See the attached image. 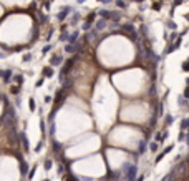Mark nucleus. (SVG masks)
Segmentation results:
<instances>
[{"label": "nucleus", "mask_w": 189, "mask_h": 181, "mask_svg": "<svg viewBox=\"0 0 189 181\" xmlns=\"http://www.w3.org/2000/svg\"><path fill=\"white\" fill-rule=\"evenodd\" d=\"M0 76H2L3 80H9L10 76H12V72H10V70H0Z\"/></svg>", "instance_id": "nucleus-1"}, {"label": "nucleus", "mask_w": 189, "mask_h": 181, "mask_svg": "<svg viewBox=\"0 0 189 181\" xmlns=\"http://www.w3.org/2000/svg\"><path fill=\"white\" fill-rule=\"evenodd\" d=\"M43 76H48V78L53 76V68L52 67H45L43 68Z\"/></svg>", "instance_id": "nucleus-2"}, {"label": "nucleus", "mask_w": 189, "mask_h": 181, "mask_svg": "<svg viewBox=\"0 0 189 181\" xmlns=\"http://www.w3.org/2000/svg\"><path fill=\"white\" fill-rule=\"evenodd\" d=\"M60 63H61V57H57V55H55V57L52 58V65H60Z\"/></svg>", "instance_id": "nucleus-3"}, {"label": "nucleus", "mask_w": 189, "mask_h": 181, "mask_svg": "<svg viewBox=\"0 0 189 181\" xmlns=\"http://www.w3.org/2000/svg\"><path fill=\"white\" fill-rule=\"evenodd\" d=\"M28 105H30V110H32V111H35V101H33V98H30Z\"/></svg>", "instance_id": "nucleus-4"}, {"label": "nucleus", "mask_w": 189, "mask_h": 181, "mask_svg": "<svg viewBox=\"0 0 189 181\" xmlns=\"http://www.w3.org/2000/svg\"><path fill=\"white\" fill-rule=\"evenodd\" d=\"M50 168H52V160L45 161V170H50Z\"/></svg>", "instance_id": "nucleus-5"}, {"label": "nucleus", "mask_w": 189, "mask_h": 181, "mask_svg": "<svg viewBox=\"0 0 189 181\" xmlns=\"http://www.w3.org/2000/svg\"><path fill=\"white\" fill-rule=\"evenodd\" d=\"M20 91V86H12V93H19Z\"/></svg>", "instance_id": "nucleus-6"}, {"label": "nucleus", "mask_w": 189, "mask_h": 181, "mask_svg": "<svg viewBox=\"0 0 189 181\" xmlns=\"http://www.w3.org/2000/svg\"><path fill=\"white\" fill-rule=\"evenodd\" d=\"M189 126V118L188 120H184V121H182V128H188Z\"/></svg>", "instance_id": "nucleus-7"}, {"label": "nucleus", "mask_w": 189, "mask_h": 181, "mask_svg": "<svg viewBox=\"0 0 189 181\" xmlns=\"http://www.w3.org/2000/svg\"><path fill=\"white\" fill-rule=\"evenodd\" d=\"M96 27H98V29H103V27H104V22H103V20H101V22H98V23H96Z\"/></svg>", "instance_id": "nucleus-8"}, {"label": "nucleus", "mask_w": 189, "mask_h": 181, "mask_svg": "<svg viewBox=\"0 0 189 181\" xmlns=\"http://www.w3.org/2000/svg\"><path fill=\"white\" fill-rule=\"evenodd\" d=\"M30 60H32V55H25L23 57V62H30Z\"/></svg>", "instance_id": "nucleus-9"}, {"label": "nucleus", "mask_w": 189, "mask_h": 181, "mask_svg": "<svg viewBox=\"0 0 189 181\" xmlns=\"http://www.w3.org/2000/svg\"><path fill=\"white\" fill-rule=\"evenodd\" d=\"M50 48H52L50 45H47V47H43V53H47V52H50Z\"/></svg>", "instance_id": "nucleus-10"}, {"label": "nucleus", "mask_w": 189, "mask_h": 181, "mask_svg": "<svg viewBox=\"0 0 189 181\" xmlns=\"http://www.w3.org/2000/svg\"><path fill=\"white\" fill-rule=\"evenodd\" d=\"M182 68H184V70H189V62H186V63L182 65Z\"/></svg>", "instance_id": "nucleus-11"}, {"label": "nucleus", "mask_w": 189, "mask_h": 181, "mask_svg": "<svg viewBox=\"0 0 189 181\" xmlns=\"http://www.w3.org/2000/svg\"><path fill=\"white\" fill-rule=\"evenodd\" d=\"M184 95H186V96H189V86L186 88V93H184Z\"/></svg>", "instance_id": "nucleus-12"}, {"label": "nucleus", "mask_w": 189, "mask_h": 181, "mask_svg": "<svg viewBox=\"0 0 189 181\" xmlns=\"http://www.w3.org/2000/svg\"><path fill=\"white\" fill-rule=\"evenodd\" d=\"M186 19H188V20H189V13H188V15H186Z\"/></svg>", "instance_id": "nucleus-13"}, {"label": "nucleus", "mask_w": 189, "mask_h": 181, "mask_svg": "<svg viewBox=\"0 0 189 181\" xmlns=\"http://www.w3.org/2000/svg\"><path fill=\"white\" fill-rule=\"evenodd\" d=\"M45 181H50V180H45Z\"/></svg>", "instance_id": "nucleus-14"}]
</instances>
